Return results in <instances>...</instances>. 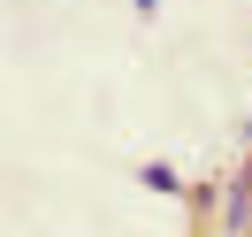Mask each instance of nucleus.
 I'll return each mask as SVG.
<instances>
[{
	"label": "nucleus",
	"mask_w": 252,
	"mask_h": 237,
	"mask_svg": "<svg viewBox=\"0 0 252 237\" xmlns=\"http://www.w3.org/2000/svg\"><path fill=\"white\" fill-rule=\"evenodd\" d=\"M221 237H252V153L237 161V176L221 184Z\"/></svg>",
	"instance_id": "nucleus-1"
},
{
	"label": "nucleus",
	"mask_w": 252,
	"mask_h": 237,
	"mask_svg": "<svg viewBox=\"0 0 252 237\" xmlns=\"http://www.w3.org/2000/svg\"><path fill=\"white\" fill-rule=\"evenodd\" d=\"M138 184H145V191H160V199H184V191H191L184 176L168 169V161H138Z\"/></svg>",
	"instance_id": "nucleus-2"
},
{
	"label": "nucleus",
	"mask_w": 252,
	"mask_h": 237,
	"mask_svg": "<svg viewBox=\"0 0 252 237\" xmlns=\"http://www.w3.org/2000/svg\"><path fill=\"white\" fill-rule=\"evenodd\" d=\"M184 206H191V214H214L221 191H214V184H191V191H184Z\"/></svg>",
	"instance_id": "nucleus-3"
},
{
	"label": "nucleus",
	"mask_w": 252,
	"mask_h": 237,
	"mask_svg": "<svg viewBox=\"0 0 252 237\" xmlns=\"http://www.w3.org/2000/svg\"><path fill=\"white\" fill-rule=\"evenodd\" d=\"M130 8H138V16H153V0H130Z\"/></svg>",
	"instance_id": "nucleus-4"
}]
</instances>
